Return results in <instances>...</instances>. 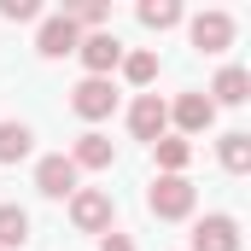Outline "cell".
<instances>
[{
    "instance_id": "cell-1",
    "label": "cell",
    "mask_w": 251,
    "mask_h": 251,
    "mask_svg": "<svg viewBox=\"0 0 251 251\" xmlns=\"http://www.w3.org/2000/svg\"><path fill=\"white\" fill-rule=\"evenodd\" d=\"M146 210H152L158 222L193 216V181H187V176H158V181L146 187Z\"/></svg>"
},
{
    "instance_id": "cell-2",
    "label": "cell",
    "mask_w": 251,
    "mask_h": 251,
    "mask_svg": "<svg viewBox=\"0 0 251 251\" xmlns=\"http://www.w3.org/2000/svg\"><path fill=\"white\" fill-rule=\"evenodd\" d=\"M70 111H76L82 123L111 117V111H117V88H111V76H82V82H76V94H70Z\"/></svg>"
},
{
    "instance_id": "cell-3",
    "label": "cell",
    "mask_w": 251,
    "mask_h": 251,
    "mask_svg": "<svg viewBox=\"0 0 251 251\" xmlns=\"http://www.w3.org/2000/svg\"><path fill=\"white\" fill-rule=\"evenodd\" d=\"M70 222H76L82 234H111V193L76 187L70 193Z\"/></svg>"
},
{
    "instance_id": "cell-4",
    "label": "cell",
    "mask_w": 251,
    "mask_h": 251,
    "mask_svg": "<svg viewBox=\"0 0 251 251\" xmlns=\"http://www.w3.org/2000/svg\"><path fill=\"white\" fill-rule=\"evenodd\" d=\"M76 59L88 64V76H111V70L123 64V41H117L111 29H94V35H82V47H76Z\"/></svg>"
},
{
    "instance_id": "cell-5",
    "label": "cell",
    "mask_w": 251,
    "mask_h": 251,
    "mask_svg": "<svg viewBox=\"0 0 251 251\" xmlns=\"http://www.w3.org/2000/svg\"><path fill=\"white\" fill-rule=\"evenodd\" d=\"M128 128H134V140H164V128H170V105L158 100V94H140L134 105H128Z\"/></svg>"
},
{
    "instance_id": "cell-6",
    "label": "cell",
    "mask_w": 251,
    "mask_h": 251,
    "mask_svg": "<svg viewBox=\"0 0 251 251\" xmlns=\"http://www.w3.org/2000/svg\"><path fill=\"white\" fill-rule=\"evenodd\" d=\"M193 251H240V222L228 210H210L199 228H193Z\"/></svg>"
},
{
    "instance_id": "cell-7",
    "label": "cell",
    "mask_w": 251,
    "mask_h": 251,
    "mask_svg": "<svg viewBox=\"0 0 251 251\" xmlns=\"http://www.w3.org/2000/svg\"><path fill=\"white\" fill-rule=\"evenodd\" d=\"M76 176H82V170H76L64 152H53V158L35 164V187H41V199H70V193H76Z\"/></svg>"
},
{
    "instance_id": "cell-8",
    "label": "cell",
    "mask_w": 251,
    "mask_h": 251,
    "mask_svg": "<svg viewBox=\"0 0 251 251\" xmlns=\"http://www.w3.org/2000/svg\"><path fill=\"white\" fill-rule=\"evenodd\" d=\"M193 47L199 53H228L234 47V18L228 12H199L193 18Z\"/></svg>"
},
{
    "instance_id": "cell-9",
    "label": "cell",
    "mask_w": 251,
    "mask_h": 251,
    "mask_svg": "<svg viewBox=\"0 0 251 251\" xmlns=\"http://www.w3.org/2000/svg\"><path fill=\"white\" fill-rule=\"evenodd\" d=\"M35 47H41V59H64V53H76V47H82V29L59 12V18H47V24H41Z\"/></svg>"
},
{
    "instance_id": "cell-10",
    "label": "cell",
    "mask_w": 251,
    "mask_h": 251,
    "mask_svg": "<svg viewBox=\"0 0 251 251\" xmlns=\"http://www.w3.org/2000/svg\"><path fill=\"white\" fill-rule=\"evenodd\" d=\"M170 123L181 128V134H204V128L216 123V105H210L204 94H181V100L170 105Z\"/></svg>"
},
{
    "instance_id": "cell-11",
    "label": "cell",
    "mask_w": 251,
    "mask_h": 251,
    "mask_svg": "<svg viewBox=\"0 0 251 251\" xmlns=\"http://www.w3.org/2000/svg\"><path fill=\"white\" fill-rule=\"evenodd\" d=\"M111 158H117V146H111L100 128H88V134L70 146V164H76V170H111Z\"/></svg>"
},
{
    "instance_id": "cell-12",
    "label": "cell",
    "mask_w": 251,
    "mask_h": 251,
    "mask_svg": "<svg viewBox=\"0 0 251 251\" xmlns=\"http://www.w3.org/2000/svg\"><path fill=\"white\" fill-rule=\"evenodd\" d=\"M210 105H246L251 100V70H240V64H228V70H216V82H210Z\"/></svg>"
},
{
    "instance_id": "cell-13",
    "label": "cell",
    "mask_w": 251,
    "mask_h": 251,
    "mask_svg": "<svg viewBox=\"0 0 251 251\" xmlns=\"http://www.w3.org/2000/svg\"><path fill=\"white\" fill-rule=\"evenodd\" d=\"M216 158H222L228 176H246V170H251V134H246V128L222 134V140H216Z\"/></svg>"
},
{
    "instance_id": "cell-14",
    "label": "cell",
    "mask_w": 251,
    "mask_h": 251,
    "mask_svg": "<svg viewBox=\"0 0 251 251\" xmlns=\"http://www.w3.org/2000/svg\"><path fill=\"white\" fill-rule=\"evenodd\" d=\"M29 246V210L0 204V251H24Z\"/></svg>"
},
{
    "instance_id": "cell-15",
    "label": "cell",
    "mask_w": 251,
    "mask_h": 251,
    "mask_svg": "<svg viewBox=\"0 0 251 251\" xmlns=\"http://www.w3.org/2000/svg\"><path fill=\"white\" fill-rule=\"evenodd\" d=\"M152 152H158V164H164V176H181L193 164V146L181 140V134H164V140H152Z\"/></svg>"
},
{
    "instance_id": "cell-16",
    "label": "cell",
    "mask_w": 251,
    "mask_h": 251,
    "mask_svg": "<svg viewBox=\"0 0 251 251\" xmlns=\"http://www.w3.org/2000/svg\"><path fill=\"white\" fill-rule=\"evenodd\" d=\"M29 140H35V134H29V123H12V117H6V123H0V164L29 158Z\"/></svg>"
},
{
    "instance_id": "cell-17",
    "label": "cell",
    "mask_w": 251,
    "mask_h": 251,
    "mask_svg": "<svg viewBox=\"0 0 251 251\" xmlns=\"http://www.w3.org/2000/svg\"><path fill=\"white\" fill-rule=\"evenodd\" d=\"M134 18H140L146 29H176V24H181V6H176V0H140Z\"/></svg>"
},
{
    "instance_id": "cell-18",
    "label": "cell",
    "mask_w": 251,
    "mask_h": 251,
    "mask_svg": "<svg viewBox=\"0 0 251 251\" xmlns=\"http://www.w3.org/2000/svg\"><path fill=\"white\" fill-rule=\"evenodd\" d=\"M64 18H70L76 29H105L111 6H100V0H82V6H64Z\"/></svg>"
},
{
    "instance_id": "cell-19",
    "label": "cell",
    "mask_w": 251,
    "mask_h": 251,
    "mask_svg": "<svg viewBox=\"0 0 251 251\" xmlns=\"http://www.w3.org/2000/svg\"><path fill=\"white\" fill-rule=\"evenodd\" d=\"M123 76L134 88H146V82L158 76V53H123Z\"/></svg>"
},
{
    "instance_id": "cell-20",
    "label": "cell",
    "mask_w": 251,
    "mask_h": 251,
    "mask_svg": "<svg viewBox=\"0 0 251 251\" xmlns=\"http://www.w3.org/2000/svg\"><path fill=\"white\" fill-rule=\"evenodd\" d=\"M0 18L6 24H29V18H41V0H0Z\"/></svg>"
},
{
    "instance_id": "cell-21",
    "label": "cell",
    "mask_w": 251,
    "mask_h": 251,
    "mask_svg": "<svg viewBox=\"0 0 251 251\" xmlns=\"http://www.w3.org/2000/svg\"><path fill=\"white\" fill-rule=\"evenodd\" d=\"M100 251H134V240H128V234H117V228H111V234H100Z\"/></svg>"
}]
</instances>
